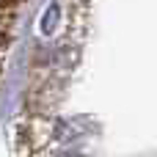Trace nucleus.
<instances>
[{"instance_id":"1","label":"nucleus","mask_w":157,"mask_h":157,"mask_svg":"<svg viewBox=\"0 0 157 157\" xmlns=\"http://www.w3.org/2000/svg\"><path fill=\"white\" fill-rule=\"evenodd\" d=\"M19 6H22V0H0V25L3 22H11Z\"/></svg>"},{"instance_id":"2","label":"nucleus","mask_w":157,"mask_h":157,"mask_svg":"<svg viewBox=\"0 0 157 157\" xmlns=\"http://www.w3.org/2000/svg\"><path fill=\"white\" fill-rule=\"evenodd\" d=\"M61 157H80V155H75V152H66V155H61Z\"/></svg>"}]
</instances>
